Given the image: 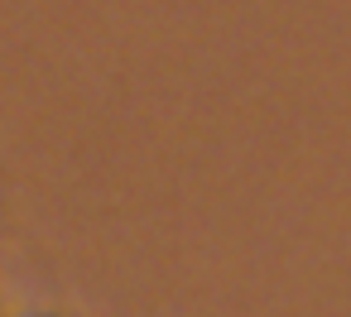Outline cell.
Segmentation results:
<instances>
[{"instance_id": "obj_1", "label": "cell", "mask_w": 351, "mask_h": 317, "mask_svg": "<svg viewBox=\"0 0 351 317\" xmlns=\"http://www.w3.org/2000/svg\"><path fill=\"white\" fill-rule=\"evenodd\" d=\"M29 317H58V312H29Z\"/></svg>"}]
</instances>
